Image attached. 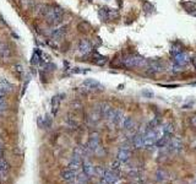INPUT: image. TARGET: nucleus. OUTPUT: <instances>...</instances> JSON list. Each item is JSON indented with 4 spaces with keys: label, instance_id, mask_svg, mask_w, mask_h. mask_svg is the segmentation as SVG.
Here are the masks:
<instances>
[{
    "label": "nucleus",
    "instance_id": "nucleus-1",
    "mask_svg": "<svg viewBox=\"0 0 196 184\" xmlns=\"http://www.w3.org/2000/svg\"><path fill=\"white\" fill-rule=\"evenodd\" d=\"M121 65L127 69H134V68H145L147 69L148 66V60L145 59L137 54H126L121 59Z\"/></svg>",
    "mask_w": 196,
    "mask_h": 184
},
{
    "label": "nucleus",
    "instance_id": "nucleus-2",
    "mask_svg": "<svg viewBox=\"0 0 196 184\" xmlns=\"http://www.w3.org/2000/svg\"><path fill=\"white\" fill-rule=\"evenodd\" d=\"M64 16V10L63 8L58 6V5H48L47 6V11L44 14V17L47 20V22L49 25H58L61 22Z\"/></svg>",
    "mask_w": 196,
    "mask_h": 184
},
{
    "label": "nucleus",
    "instance_id": "nucleus-3",
    "mask_svg": "<svg viewBox=\"0 0 196 184\" xmlns=\"http://www.w3.org/2000/svg\"><path fill=\"white\" fill-rule=\"evenodd\" d=\"M157 140H158V138H157V134H156L154 129H148V130L143 134V146H145V147L156 146Z\"/></svg>",
    "mask_w": 196,
    "mask_h": 184
},
{
    "label": "nucleus",
    "instance_id": "nucleus-4",
    "mask_svg": "<svg viewBox=\"0 0 196 184\" xmlns=\"http://www.w3.org/2000/svg\"><path fill=\"white\" fill-rule=\"evenodd\" d=\"M88 150L92 152H97V150L101 147V140H99V134L98 133H92L88 139Z\"/></svg>",
    "mask_w": 196,
    "mask_h": 184
},
{
    "label": "nucleus",
    "instance_id": "nucleus-5",
    "mask_svg": "<svg viewBox=\"0 0 196 184\" xmlns=\"http://www.w3.org/2000/svg\"><path fill=\"white\" fill-rule=\"evenodd\" d=\"M166 147H168V151L170 154H178L183 149V142L179 138H172Z\"/></svg>",
    "mask_w": 196,
    "mask_h": 184
},
{
    "label": "nucleus",
    "instance_id": "nucleus-6",
    "mask_svg": "<svg viewBox=\"0 0 196 184\" xmlns=\"http://www.w3.org/2000/svg\"><path fill=\"white\" fill-rule=\"evenodd\" d=\"M173 61H174V64H175L177 66H179V68H184V66H186V65L189 64V61H190V57H189L186 53L180 52L179 54H177V55H174V57H173Z\"/></svg>",
    "mask_w": 196,
    "mask_h": 184
},
{
    "label": "nucleus",
    "instance_id": "nucleus-7",
    "mask_svg": "<svg viewBox=\"0 0 196 184\" xmlns=\"http://www.w3.org/2000/svg\"><path fill=\"white\" fill-rule=\"evenodd\" d=\"M11 54H13V52H11L10 45L8 43L0 41V59L1 60H8V59L11 58Z\"/></svg>",
    "mask_w": 196,
    "mask_h": 184
},
{
    "label": "nucleus",
    "instance_id": "nucleus-8",
    "mask_svg": "<svg viewBox=\"0 0 196 184\" xmlns=\"http://www.w3.org/2000/svg\"><path fill=\"white\" fill-rule=\"evenodd\" d=\"M147 70H150V72H161L164 70V64L159 60H148V66Z\"/></svg>",
    "mask_w": 196,
    "mask_h": 184
},
{
    "label": "nucleus",
    "instance_id": "nucleus-9",
    "mask_svg": "<svg viewBox=\"0 0 196 184\" xmlns=\"http://www.w3.org/2000/svg\"><path fill=\"white\" fill-rule=\"evenodd\" d=\"M77 49H79V52L81 53V54H90L91 52H92V43L90 42L88 39H81L80 42H79V45H77Z\"/></svg>",
    "mask_w": 196,
    "mask_h": 184
},
{
    "label": "nucleus",
    "instance_id": "nucleus-10",
    "mask_svg": "<svg viewBox=\"0 0 196 184\" xmlns=\"http://www.w3.org/2000/svg\"><path fill=\"white\" fill-rule=\"evenodd\" d=\"M82 86L88 88V90H102L103 86L101 82H98L97 80L95 79H86L84 82H82Z\"/></svg>",
    "mask_w": 196,
    "mask_h": 184
},
{
    "label": "nucleus",
    "instance_id": "nucleus-11",
    "mask_svg": "<svg viewBox=\"0 0 196 184\" xmlns=\"http://www.w3.org/2000/svg\"><path fill=\"white\" fill-rule=\"evenodd\" d=\"M82 170H84V173L88 178H92L93 176H96V167L90 161H85L82 163Z\"/></svg>",
    "mask_w": 196,
    "mask_h": 184
},
{
    "label": "nucleus",
    "instance_id": "nucleus-12",
    "mask_svg": "<svg viewBox=\"0 0 196 184\" xmlns=\"http://www.w3.org/2000/svg\"><path fill=\"white\" fill-rule=\"evenodd\" d=\"M66 32H68V27H66V26H61V27L55 29L52 32V38H53V41H59V39H61V38H64L65 34H66Z\"/></svg>",
    "mask_w": 196,
    "mask_h": 184
},
{
    "label": "nucleus",
    "instance_id": "nucleus-13",
    "mask_svg": "<svg viewBox=\"0 0 196 184\" xmlns=\"http://www.w3.org/2000/svg\"><path fill=\"white\" fill-rule=\"evenodd\" d=\"M109 184H115L116 182H119V177H118V173L113 170L106 171L104 173V177H103Z\"/></svg>",
    "mask_w": 196,
    "mask_h": 184
},
{
    "label": "nucleus",
    "instance_id": "nucleus-14",
    "mask_svg": "<svg viewBox=\"0 0 196 184\" xmlns=\"http://www.w3.org/2000/svg\"><path fill=\"white\" fill-rule=\"evenodd\" d=\"M130 156H131V152L127 150V147H121V149L119 150L118 155H116V160L120 161L121 163H125V162L129 161Z\"/></svg>",
    "mask_w": 196,
    "mask_h": 184
},
{
    "label": "nucleus",
    "instance_id": "nucleus-15",
    "mask_svg": "<svg viewBox=\"0 0 196 184\" xmlns=\"http://www.w3.org/2000/svg\"><path fill=\"white\" fill-rule=\"evenodd\" d=\"M60 177H61V179H63V181H66V182H72V181H75V179H76V172H75V171H72V170H70V168H68V170L61 171V173H60Z\"/></svg>",
    "mask_w": 196,
    "mask_h": 184
},
{
    "label": "nucleus",
    "instance_id": "nucleus-16",
    "mask_svg": "<svg viewBox=\"0 0 196 184\" xmlns=\"http://www.w3.org/2000/svg\"><path fill=\"white\" fill-rule=\"evenodd\" d=\"M9 172H10L9 162L4 157H1L0 158V177H6L9 174Z\"/></svg>",
    "mask_w": 196,
    "mask_h": 184
},
{
    "label": "nucleus",
    "instance_id": "nucleus-17",
    "mask_svg": "<svg viewBox=\"0 0 196 184\" xmlns=\"http://www.w3.org/2000/svg\"><path fill=\"white\" fill-rule=\"evenodd\" d=\"M82 167V165H81V157H77V156H72V158H71L70 163H69V168L72 171H75L76 173H77V171L80 170Z\"/></svg>",
    "mask_w": 196,
    "mask_h": 184
},
{
    "label": "nucleus",
    "instance_id": "nucleus-18",
    "mask_svg": "<svg viewBox=\"0 0 196 184\" xmlns=\"http://www.w3.org/2000/svg\"><path fill=\"white\" fill-rule=\"evenodd\" d=\"M131 142H132V146L135 149H142L143 147V134H140V133L135 134L132 136Z\"/></svg>",
    "mask_w": 196,
    "mask_h": 184
},
{
    "label": "nucleus",
    "instance_id": "nucleus-19",
    "mask_svg": "<svg viewBox=\"0 0 196 184\" xmlns=\"http://www.w3.org/2000/svg\"><path fill=\"white\" fill-rule=\"evenodd\" d=\"M0 90H3L5 93L13 92V91H14V85H13V84H10L6 79L0 77Z\"/></svg>",
    "mask_w": 196,
    "mask_h": 184
},
{
    "label": "nucleus",
    "instance_id": "nucleus-20",
    "mask_svg": "<svg viewBox=\"0 0 196 184\" xmlns=\"http://www.w3.org/2000/svg\"><path fill=\"white\" fill-rule=\"evenodd\" d=\"M60 97L59 96H54L52 101H50V107H52V114L55 115L59 111V107H60Z\"/></svg>",
    "mask_w": 196,
    "mask_h": 184
},
{
    "label": "nucleus",
    "instance_id": "nucleus-21",
    "mask_svg": "<svg viewBox=\"0 0 196 184\" xmlns=\"http://www.w3.org/2000/svg\"><path fill=\"white\" fill-rule=\"evenodd\" d=\"M172 139V135H168V134H164L162 138H159L157 142H156V146L157 147H166L168 145V142L170 141Z\"/></svg>",
    "mask_w": 196,
    "mask_h": 184
},
{
    "label": "nucleus",
    "instance_id": "nucleus-22",
    "mask_svg": "<svg viewBox=\"0 0 196 184\" xmlns=\"http://www.w3.org/2000/svg\"><path fill=\"white\" fill-rule=\"evenodd\" d=\"M121 127L124 128L125 130H131L135 128V122L131 117H126L123 119V123H121Z\"/></svg>",
    "mask_w": 196,
    "mask_h": 184
},
{
    "label": "nucleus",
    "instance_id": "nucleus-23",
    "mask_svg": "<svg viewBox=\"0 0 196 184\" xmlns=\"http://www.w3.org/2000/svg\"><path fill=\"white\" fill-rule=\"evenodd\" d=\"M77 29L81 32V33H88L92 27H91V25L88 24V22H86V21H82V22H80L79 25H77Z\"/></svg>",
    "mask_w": 196,
    "mask_h": 184
},
{
    "label": "nucleus",
    "instance_id": "nucleus-24",
    "mask_svg": "<svg viewBox=\"0 0 196 184\" xmlns=\"http://www.w3.org/2000/svg\"><path fill=\"white\" fill-rule=\"evenodd\" d=\"M98 109H99V113H101V115L106 118V117H107V114L109 113V111L112 109V107H111L108 103H101V106H99V108H98Z\"/></svg>",
    "mask_w": 196,
    "mask_h": 184
},
{
    "label": "nucleus",
    "instance_id": "nucleus-25",
    "mask_svg": "<svg viewBox=\"0 0 196 184\" xmlns=\"http://www.w3.org/2000/svg\"><path fill=\"white\" fill-rule=\"evenodd\" d=\"M93 61H95V64H97V65H104L106 63H107V58L103 57V55H101V54H98V53H95L93 54Z\"/></svg>",
    "mask_w": 196,
    "mask_h": 184
},
{
    "label": "nucleus",
    "instance_id": "nucleus-26",
    "mask_svg": "<svg viewBox=\"0 0 196 184\" xmlns=\"http://www.w3.org/2000/svg\"><path fill=\"white\" fill-rule=\"evenodd\" d=\"M168 178V174H167V172L163 170H158L156 172V179L158 181V182H163V181H166Z\"/></svg>",
    "mask_w": 196,
    "mask_h": 184
},
{
    "label": "nucleus",
    "instance_id": "nucleus-27",
    "mask_svg": "<svg viewBox=\"0 0 196 184\" xmlns=\"http://www.w3.org/2000/svg\"><path fill=\"white\" fill-rule=\"evenodd\" d=\"M98 16L102 21H108L109 20V16H108V8H102L99 9L98 11Z\"/></svg>",
    "mask_w": 196,
    "mask_h": 184
},
{
    "label": "nucleus",
    "instance_id": "nucleus-28",
    "mask_svg": "<svg viewBox=\"0 0 196 184\" xmlns=\"http://www.w3.org/2000/svg\"><path fill=\"white\" fill-rule=\"evenodd\" d=\"M88 177L85 174L84 172L82 173H80L79 176H76V182H77V184H87L88 183Z\"/></svg>",
    "mask_w": 196,
    "mask_h": 184
},
{
    "label": "nucleus",
    "instance_id": "nucleus-29",
    "mask_svg": "<svg viewBox=\"0 0 196 184\" xmlns=\"http://www.w3.org/2000/svg\"><path fill=\"white\" fill-rule=\"evenodd\" d=\"M162 127H163V130H164V134L173 135V131H174V127H173V124L167 123V124H164V125H162Z\"/></svg>",
    "mask_w": 196,
    "mask_h": 184
},
{
    "label": "nucleus",
    "instance_id": "nucleus-30",
    "mask_svg": "<svg viewBox=\"0 0 196 184\" xmlns=\"http://www.w3.org/2000/svg\"><path fill=\"white\" fill-rule=\"evenodd\" d=\"M11 69H13V71H14L16 75H21L23 72V66L21 64H15V65H13Z\"/></svg>",
    "mask_w": 196,
    "mask_h": 184
},
{
    "label": "nucleus",
    "instance_id": "nucleus-31",
    "mask_svg": "<svg viewBox=\"0 0 196 184\" xmlns=\"http://www.w3.org/2000/svg\"><path fill=\"white\" fill-rule=\"evenodd\" d=\"M142 8H143V10H145L146 13H152V11L154 10L153 5H152V4H150V3H147V1H143Z\"/></svg>",
    "mask_w": 196,
    "mask_h": 184
},
{
    "label": "nucleus",
    "instance_id": "nucleus-32",
    "mask_svg": "<svg viewBox=\"0 0 196 184\" xmlns=\"http://www.w3.org/2000/svg\"><path fill=\"white\" fill-rule=\"evenodd\" d=\"M8 107H9V106H8V102H6L5 99H1V101H0V115L4 114L8 111Z\"/></svg>",
    "mask_w": 196,
    "mask_h": 184
},
{
    "label": "nucleus",
    "instance_id": "nucleus-33",
    "mask_svg": "<svg viewBox=\"0 0 196 184\" xmlns=\"http://www.w3.org/2000/svg\"><path fill=\"white\" fill-rule=\"evenodd\" d=\"M182 47L180 45H177V44H174L173 47H172V49H170V54L174 57V55H177V54H179L180 52H182Z\"/></svg>",
    "mask_w": 196,
    "mask_h": 184
},
{
    "label": "nucleus",
    "instance_id": "nucleus-34",
    "mask_svg": "<svg viewBox=\"0 0 196 184\" xmlns=\"http://www.w3.org/2000/svg\"><path fill=\"white\" fill-rule=\"evenodd\" d=\"M108 16H109V20L118 18V17H119V13H118V10H115V9H108Z\"/></svg>",
    "mask_w": 196,
    "mask_h": 184
},
{
    "label": "nucleus",
    "instance_id": "nucleus-35",
    "mask_svg": "<svg viewBox=\"0 0 196 184\" xmlns=\"http://www.w3.org/2000/svg\"><path fill=\"white\" fill-rule=\"evenodd\" d=\"M104 173H106V171H104L103 167H101V166H97V167H96V174L99 176L101 178H103V177H104Z\"/></svg>",
    "mask_w": 196,
    "mask_h": 184
},
{
    "label": "nucleus",
    "instance_id": "nucleus-36",
    "mask_svg": "<svg viewBox=\"0 0 196 184\" xmlns=\"http://www.w3.org/2000/svg\"><path fill=\"white\" fill-rule=\"evenodd\" d=\"M142 96L146 97V98H152L153 97V92L152 91H148V90H143L142 91Z\"/></svg>",
    "mask_w": 196,
    "mask_h": 184
},
{
    "label": "nucleus",
    "instance_id": "nucleus-37",
    "mask_svg": "<svg viewBox=\"0 0 196 184\" xmlns=\"http://www.w3.org/2000/svg\"><path fill=\"white\" fill-rule=\"evenodd\" d=\"M120 163H121V162H120V161H118V160H116L115 162H113L112 163V170L115 171V172H118V171L120 170Z\"/></svg>",
    "mask_w": 196,
    "mask_h": 184
},
{
    "label": "nucleus",
    "instance_id": "nucleus-38",
    "mask_svg": "<svg viewBox=\"0 0 196 184\" xmlns=\"http://www.w3.org/2000/svg\"><path fill=\"white\" fill-rule=\"evenodd\" d=\"M43 120H44V128L50 127V124H52V118H50L49 115H47L45 118H43Z\"/></svg>",
    "mask_w": 196,
    "mask_h": 184
},
{
    "label": "nucleus",
    "instance_id": "nucleus-39",
    "mask_svg": "<svg viewBox=\"0 0 196 184\" xmlns=\"http://www.w3.org/2000/svg\"><path fill=\"white\" fill-rule=\"evenodd\" d=\"M4 156V147H3V145L0 144V158Z\"/></svg>",
    "mask_w": 196,
    "mask_h": 184
},
{
    "label": "nucleus",
    "instance_id": "nucleus-40",
    "mask_svg": "<svg viewBox=\"0 0 196 184\" xmlns=\"http://www.w3.org/2000/svg\"><path fill=\"white\" fill-rule=\"evenodd\" d=\"M191 123H193L194 127H196V117H193V118H191Z\"/></svg>",
    "mask_w": 196,
    "mask_h": 184
},
{
    "label": "nucleus",
    "instance_id": "nucleus-41",
    "mask_svg": "<svg viewBox=\"0 0 196 184\" xmlns=\"http://www.w3.org/2000/svg\"><path fill=\"white\" fill-rule=\"evenodd\" d=\"M193 65H194V68L196 69V57L193 58Z\"/></svg>",
    "mask_w": 196,
    "mask_h": 184
},
{
    "label": "nucleus",
    "instance_id": "nucleus-42",
    "mask_svg": "<svg viewBox=\"0 0 196 184\" xmlns=\"http://www.w3.org/2000/svg\"><path fill=\"white\" fill-rule=\"evenodd\" d=\"M191 15H193V16H195V17H196V10H194V11H191Z\"/></svg>",
    "mask_w": 196,
    "mask_h": 184
},
{
    "label": "nucleus",
    "instance_id": "nucleus-43",
    "mask_svg": "<svg viewBox=\"0 0 196 184\" xmlns=\"http://www.w3.org/2000/svg\"><path fill=\"white\" fill-rule=\"evenodd\" d=\"M191 184H196V178H195V179H194V182H193V183H191Z\"/></svg>",
    "mask_w": 196,
    "mask_h": 184
},
{
    "label": "nucleus",
    "instance_id": "nucleus-44",
    "mask_svg": "<svg viewBox=\"0 0 196 184\" xmlns=\"http://www.w3.org/2000/svg\"><path fill=\"white\" fill-rule=\"evenodd\" d=\"M1 99H3V96H1V95H0V101H1Z\"/></svg>",
    "mask_w": 196,
    "mask_h": 184
}]
</instances>
